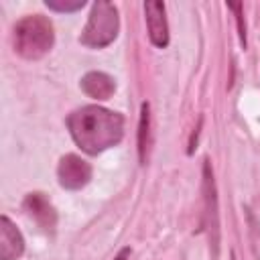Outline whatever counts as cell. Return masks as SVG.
<instances>
[{
    "instance_id": "5b68a950",
    "label": "cell",
    "mask_w": 260,
    "mask_h": 260,
    "mask_svg": "<svg viewBox=\"0 0 260 260\" xmlns=\"http://www.w3.org/2000/svg\"><path fill=\"white\" fill-rule=\"evenodd\" d=\"M57 179L63 189L77 191L91 179V165L77 154H65L57 167Z\"/></svg>"
},
{
    "instance_id": "9c48e42d",
    "label": "cell",
    "mask_w": 260,
    "mask_h": 260,
    "mask_svg": "<svg viewBox=\"0 0 260 260\" xmlns=\"http://www.w3.org/2000/svg\"><path fill=\"white\" fill-rule=\"evenodd\" d=\"M81 89H83L85 95L102 102V100H108L114 93L116 81H114V77H110L104 71H89L81 77Z\"/></svg>"
},
{
    "instance_id": "6da1fadb",
    "label": "cell",
    "mask_w": 260,
    "mask_h": 260,
    "mask_svg": "<svg viewBox=\"0 0 260 260\" xmlns=\"http://www.w3.org/2000/svg\"><path fill=\"white\" fill-rule=\"evenodd\" d=\"M67 128L83 152L100 154L122 140L124 118L102 106H83L67 116Z\"/></svg>"
},
{
    "instance_id": "8992f818",
    "label": "cell",
    "mask_w": 260,
    "mask_h": 260,
    "mask_svg": "<svg viewBox=\"0 0 260 260\" xmlns=\"http://www.w3.org/2000/svg\"><path fill=\"white\" fill-rule=\"evenodd\" d=\"M144 14H146V26H148L150 43L158 49H165L169 45V24H167V14H165V2L146 0L144 2Z\"/></svg>"
},
{
    "instance_id": "52a82bcc",
    "label": "cell",
    "mask_w": 260,
    "mask_h": 260,
    "mask_svg": "<svg viewBox=\"0 0 260 260\" xmlns=\"http://www.w3.org/2000/svg\"><path fill=\"white\" fill-rule=\"evenodd\" d=\"M24 211L43 228L45 232H53L57 225V211L51 205V201L43 193H28L24 197Z\"/></svg>"
},
{
    "instance_id": "3957f363",
    "label": "cell",
    "mask_w": 260,
    "mask_h": 260,
    "mask_svg": "<svg viewBox=\"0 0 260 260\" xmlns=\"http://www.w3.org/2000/svg\"><path fill=\"white\" fill-rule=\"evenodd\" d=\"M118 8L112 2L98 0L91 4V12L85 22V28L81 30L79 43L89 49H104L118 37Z\"/></svg>"
},
{
    "instance_id": "8fae6325",
    "label": "cell",
    "mask_w": 260,
    "mask_h": 260,
    "mask_svg": "<svg viewBox=\"0 0 260 260\" xmlns=\"http://www.w3.org/2000/svg\"><path fill=\"white\" fill-rule=\"evenodd\" d=\"M45 6L55 10V12H75V10L83 8L85 2L83 0H73V2H69V0H47Z\"/></svg>"
},
{
    "instance_id": "5bb4252c",
    "label": "cell",
    "mask_w": 260,
    "mask_h": 260,
    "mask_svg": "<svg viewBox=\"0 0 260 260\" xmlns=\"http://www.w3.org/2000/svg\"><path fill=\"white\" fill-rule=\"evenodd\" d=\"M232 260H236V254H232Z\"/></svg>"
},
{
    "instance_id": "4fadbf2b",
    "label": "cell",
    "mask_w": 260,
    "mask_h": 260,
    "mask_svg": "<svg viewBox=\"0 0 260 260\" xmlns=\"http://www.w3.org/2000/svg\"><path fill=\"white\" fill-rule=\"evenodd\" d=\"M128 256H130V248H122L114 260H128Z\"/></svg>"
},
{
    "instance_id": "ba28073f",
    "label": "cell",
    "mask_w": 260,
    "mask_h": 260,
    "mask_svg": "<svg viewBox=\"0 0 260 260\" xmlns=\"http://www.w3.org/2000/svg\"><path fill=\"white\" fill-rule=\"evenodd\" d=\"M24 252V238L8 215L0 217V260H16Z\"/></svg>"
},
{
    "instance_id": "30bf717a",
    "label": "cell",
    "mask_w": 260,
    "mask_h": 260,
    "mask_svg": "<svg viewBox=\"0 0 260 260\" xmlns=\"http://www.w3.org/2000/svg\"><path fill=\"white\" fill-rule=\"evenodd\" d=\"M152 146V132H150V106L144 102L140 108V122H138V158L142 165L148 162Z\"/></svg>"
},
{
    "instance_id": "7a4b0ae2",
    "label": "cell",
    "mask_w": 260,
    "mask_h": 260,
    "mask_svg": "<svg viewBox=\"0 0 260 260\" xmlns=\"http://www.w3.org/2000/svg\"><path fill=\"white\" fill-rule=\"evenodd\" d=\"M53 24L43 14H28L14 24V51L28 61L45 57L53 49Z\"/></svg>"
},
{
    "instance_id": "7c38bea8",
    "label": "cell",
    "mask_w": 260,
    "mask_h": 260,
    "mask_svg": "<svg viewBox=\"0 0 260 260\" xmlns=\"http://www.w3.org/2000/svg\"><path fill=\"white\" fill-rule=\"evenodd\" d=\"M228 8L236 12V22H238V35L240 43L246 49V22H244V4L242 2H228Z\"/></svg>"
},
{
    "instance_id": "277c9868",
    "label": "cell",
    "mask_w": 260,
    "mask_h": 260,
    "mask_svg": "<svg viewBox=\"0 0 260 260\" xmlns=\"http://www.w3.org/2000/svg\"><path fill=\"white\" fill-rule=\"evenodd\" d=\"M203 201H205V211H203V223L209 234V242L213 248V256H217L219 248V213H217V193H215V181H213V171L209 160L205 158L203 165Z\"/></svg>"
}]
</instances>
